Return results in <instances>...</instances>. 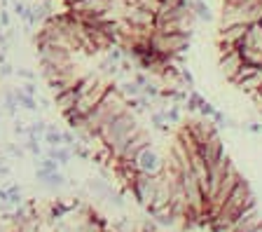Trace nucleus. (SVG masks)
<instances>
[{"mask_svg": "<svg viewBox=\"0 0 262 232\" xmlns=\"http://www.w3.org/2000/svg\"><path fill=\"white\" fill-rule=\"evenodd\" d=\"M141 129V124H138L136 120V113H131L129 108H126L124 113H120L117 117H113L110 122H105L103 127L98 129V141L105 145V148L113 153V157L117 160L122 155V150H124V145L131 141V136Z\"/></svg>", "mask_w": 262, "mask_h": 232, "instance_id": "nucleus-1", "label": "nucleus"}, {"mask_svg": "<svg viewBox=\"0 0 262 232\" xmlns=\"http://www.w3.org/2000/svg\"><path fill=\"white\" fill-rule=\"evenodd\" d=\"M251 204H255V197H253L251 188H248V183L241 178V181L236 183V188L232 190V195L225 199V204L220 206V211L213 216L211 221H208L211 230H213V232L225 230V227H227L229 223L234 221V218L246 209V206H251Z\"/></svg>", "mask_w": 262, "mask_h": 232, "instance_id": "nucleus-2", "label": "nucleus"}, {"mask_svg": "<svg viewBox=\"0 0 262 232\" xmlns=\"http://www.w3.org/2000/svg\"><path fill=\"white\" fill-rule=\"evenodd\" d=\"M157 185H159V176H147V174H138V176L134 178V183L129 185V190H131V195H134V199H136V204L145 209V206L155 199Z\"/></svg>", "mask_w": 262, "mask_h": 232, "instance_id": "nucleus-3", "label": "nucleus"}, {"mask_svg": "<svg viewBox=\"0 0 262 232\" xmlns=\"http://www.w3.org/2000/svg\"><path fill=\"white\" fill-rule=\"evenodd\" d=\"M164 164H166V160L152 145H145L134 160V166L138 169V174H147V176H159L164 172Z\"/></svg>", "mask_w": 262, "mask_h": 232, "instance_id": "nucleus-4", "label": "nucleus"}, {"mask_svg": "<svg viewBox=\"0 0 262 232\" xmlns=\"http://www.w3.org/2000/svg\"><path fill=\"white\" fill-rule=\"evenodd\" d=\"M66 7H68L71 14H80V17H98V14L113 10L115 0H73V3H68Z\"/></svg>", "mask_w": 262, "mask_h": 232, "instance_id": "nucleus-5", "label": "nucleus"}, {"mask_svg": "<svg viewBox=\"0 0 262 232\" xmlns=\"http://www.w3.org/2000/svg\"><path fill=\"white\" fill-rule=\"evenodd\" d=\"M257 225H262V214H260V209H257V204H251V206H246L234 221L220 232H251L253 227H257Z\"/></svg>", "mask_w": 262, "mask_h": 232, "instance_id": "nucleus-6", "label": "nucleus"}, {"mask_svg": "<svg viewBox=\"0 0 262 232\" xmlns=\"http://www.w3.org/2000/svg\"><path fill=\"white\" fill-rule=\"evenodd\" d=\"M246 31H248V24H229V26H223L218 40H220V54L229 50H236L244 40Z\"/></svg>", "mask_w": 262, "mask_h": 232, "instance_id": "nucleus-7", "label": "nucleus"}, {"mask_svg": "<svg viewBox=\"0 0 262 232\" xmlns=\"http://www.w3.org/2000/svg\"><path fill=\"white\" fill-rule=\"evenodd\" d=\"M110 89V85L105 82V80H98L96 85H94V89L92 92H87L84 96H80L77 99V103H75V111L77 113H82V115H89V113L96 108L98 103H101V99L105 96V92Z\"/></svg>", "mask_w": 262, "mask_h": 232, "instance_id": "nucleus-8", "label": "nucleus"}, {"mask_svg": "<svg viewBox=\"0 0 262 232\" xmlns=\"http://www.w3.org/2000/svg\"><path fill=\"white\" fill-rule=\"evenodd\" d=\"M122 24H126L131 28H155V12L129 5L122 14Z\"/></svg>", "mask_w": 262, "mask_h": 232, "instance_id": "nucleus-9", "label": "nucleus"}, {"mask_svg": "<svg viewBox=\"0 0 262 232\" xmlns=\"http://www.w3.org/2000/svg\"><path fill=\"white\" fill-rule=\"evenodd\" d=\"M152 141H150V136H147L143 129H138L134 136H131V141L124 145V150H122V155L117 157L120 162H124V164H134V160H136V155L141 153L145 145H150Z\"/></svg>", "mask_w": 262, "mask_h": 232, "instance_id": "nucleus-10", "label": "nucleus"}, {"mask_svg": "<svg viewBox=\"0 0 262 232\" xmlns=\"http://www.w3.org/2000/svg\"><path fill=\"white\" fill-rule=\"evenodd\" d=\"M241 66H244V56H241L239 47H236V50L225 52V54H220V71H223V75L227 77V80H232Z\"/></svg>", "mask_w": 262, "mask_h": 232, "instance_id": "nucleus-11", "label": "nucleus"}, {"mask_svg": "<svg viewBox=\"0 0 262 232\" xmlns=\"http://www.w3.org/2000/svg\"><path fill=\"white\" fill-rule=\"evenodd\" d=\"M239 47H255V50H262V22L248 24V31H246Z\"/></svg>", "mask_w": 262, "mask_h": 232, "instance_id": "nucleus-12", "label": "nucleus"}, {"mask_svg": "<svg viewBox=\"0 0 262 232\" xmlns=\"http://www.w3.org/2000/svg\"><path fill=\"white\" fill-rule=\"evenodd\" d=\"M47 157H52V160H56L61 166H66V164H71L73 153H71V148H66V145H49Z\"/></svg>", "mask_w": 262, "mask_h": 232, "instance_id": "nucleus-13", "label": "nucleus"}, {"mask_svg": "<svg viewBox=\"0 0 262 232\" xmlns=\"http://www.w3.org/2000/svg\"><path fill=\"white\" fill-rule=\"evenodd\" d=\"M77 103V96H75V89H68V92H63V94H59V96H54V106L59 108L61 113H66V111H71L73 106Z\"/></svg>", "mask_w": 262, "mask_h": 232, "instance_id": "nucleus-14", "label": "nucleus"}, {"mask_svg": "<svg viewBox=\"0 0 262 232\" xmlns=\"http://www.w3.org/2000/svg\"><path fill=\"white\" fill-rule=\"evenodd\" d=\"M239 52H241V56H244V64L262 68V50H255V47H239Z\"/></svg>", "mask_w": 262, "mask_h": 232, "instance_id": "nucleus-15", "label": "nucleus"}, {"mask_svg": "<svg viewBox=\"0 0 262 232\" xmlns=\"http://www.w3.org/2000/svg\"><path fill=\"white\" fill-rule=\"evenodd\" d=\"M87 188L92 190L94 195H98V197H108V195L113 193L110 183L108 181H101V178H89V181H87Z\"/></svg>", "mask_w": 262, "mask_h": 232, "instance_id": "nucleus-16", "label": "nucleus"}, {"mask_svg": "<svg viewBox=\"0 0 262 232\" xmlns=\"http://www.w3.org/2000/svg\"><path fill=\"white\" fill-rule=\"evenodd\" d=\"M16 101H19V106H21V108H26V111L38 113V96L26 94L24 89H16Z\"/></svg>", "mask_w": 262, "mask_h": 232, "instance_id": "nucleus-17", "label": "nucleus"}, {"mask_svg": "<svg viewBox=\"0 0 262 232\" xmlns=\"http://www.w3.org/2000/svg\"><path fill=\"white\" fill-rule=\"evenodd\" d=\"M115 87H117V92H120L124 99H134V96L141 94V85H136L131 77L129 80H124V82H120V85H115Z\"/></svg>", "mask_w": 262, "mask_h": 232, "instance_id": "nucleus-18", "label": "nucleus"}, {"mask_svg": "<svg viewBox=\"0 0 262 232\" xmlns=\"http://www.w3.org/2000/svg\"><path fill=\"white\" fill-rule=\"evenodd\" d=\"M42 185L47 190H61V188H66V185H68V178H66L63 174H61V169H59V172L49 174L47 181H42Z\"/></svg>", "mask_w": 262, "mask_h": 232, "instance_id": "nucleus-19", "label": "nucleus"}, {"mask_svg": "<svg viewBox=\"0 0 262 232\" xmlns=\"http://www.w3.org/2000/svg\"><path fill=\"white\" fill-rule=\"evenodd\" d=\"M239 87H241V89H244V92H251V94H255L257 89H260V87H262V68H260V71H257V73H255V75H251V77H246V80H244V82H241V85H239Z\"/></svg>", "mask_w": 262, "mask_h": 232, "instance_id": "nucleus-20", "label": "nucleus"}, {"mask_svg": "<svg viewBox=\"0 0 262 232\" xmlns=\"http://www.w3.org/2000/svg\"><path fill=\"white\" fill-rule=\"evenodd\" d=\"M98 73L117 77V73H120V64H117V61H113L108 54H105L103 59H101V64H98Z\"/></svg>", "mask_w": 262, "mask_h": 232, "instance_id": "nucleus-21", "label": "nucleus"}, {"mask_svg": "<svg viewBox=\"0 0 262 232\" xmlns=\"http://www.w3.org/2000/svg\"><path fill=\"white\" fill-rule=\"evenodd\" d=\"M257 71H260V68H257V66H251V64H244V66H241V68H239V71H236V75H234V77H232V82H234V85H236V87H239V85H241V82H244L246 77H251V75H255V73H257Z\"/></svg>", "mask_w": 262, "mask_h": 232, "instance_id": "nucleus-22", "label": "nucleus"}, {"mask_svg": "<svg viewBox=\"0 0 262 232\" xmlns=\"http://www.w3.org/2000/svg\"><path fill=\"white\" fill-rule=\"evenodd\" d=\"M42 138L47 145H63V136H61V132L54 127V124H47V132H45Z\"/></svg>", "mask_w": 262, "mask_h": 232, "instance_id": "nucleus-23", "label": "nucleus"}, {"mask_svg": "<svg viewBox=\"0 0 262 232\" xmlns=\"http://www.w3.org/2000/svg\"><path fill=\"white\" fill-rule=\"evenodd\" d=\"M16 106H19V101H16V89H5V113L10 117H16Z\"/></svg>", "mask_w": 262, "mask_h": 232, "instance_id": "nucleus-24", "label": "nucleus"}, {"mask_svg": "<svg viewBox=\"0 0 262 232\" xmlns=\"http://www.w3.org/2000/svg\"><path fill=\"white\" fill-rule=\"evenodd\" d=\"M113 230L115 232H136V227H134V221H131L129 216H122L120 221L113 223Z\"/></svg>", "mask_w": 262, "mask_h": 232, "instance_id": "nucleus-25", "label": "nucleus"}, {"mask_svg": "<svg viewBox=\"0 0 262 232\" xmlns=\"http://www.w3.org/2000/svg\"><path fill=\"white\" fill-rule=\"evenodd\" d=\"M152 124H155V129H159V132H169V120H166V113H164V111L152 113Z\"/></svg>", "mask_w": 262, "mask_h": 232, "instance_id": "nucleus-26", "label": "nucleus"}, {"mask_svg": "<svg viewBox=\"0 0 262 232\" xmlns=\"http://www.w3.org/2000/svg\"><path fill=\"white\" fill-rule=\"evenodd\" d=\"M45 132H47V124H45L42 120H35L31 127H28V134H26V136H38V138H42Z\"/></svg>", "mask_w": 262, "mask_h": 232, "instance_id": "nucleus-27", "label": "nucleus"}, {"mask_svg": "<svg viewBox=\"0 0 262 232\" xmlns=\"http://www.w3.org/2000/svg\"><path fill=\"white\" fill-rule=\"evenodd\" d=\"M26 150H28V153H33L35 157H40V155H42V145H40V138H38V136H28Z\"/></svg>", "mask_w": 262, "mask_h": 232, "instance_id": "nucleus-28", "label": "nucleus"}, {"mask_svg": "<svg viewBox=\"0 0 262 232\" xmlns=\"http://www.w3.org/2000/svg\"><path fill=\"white\" fill-rule=\"evenodd\" d=\"M40 166H42V169H47L49 174H54V172H59V169H61V164L56 160H52V157H42Z\"/></svg>", "mask_w": 262, "mask_h": 232, "instance_id": "nucleus-29", "label": "nucleus"}, {"mask_svg": "<svg viewBox=\"0 0 262 232\" xmlns=\"http://www.w3.org/2000/svg\"><path fill=\"white\" fill-rule=\"evenodd\" d=\"M105 199H108V202H110L113 206H117V209H124V197H122L120 193H110Z\"/></svg>", "mask_w": 262, "mask_h": 232, "instance_id": "nucleus-30", "label": "nucleus"}, {"mask_svg": "<svg viewBox=\"0 0 262 232\" xmlns=\"http://www.w3.org/2000/svg\"><path fill=\"white\" fill-rule=\"evenodd\" d=\"M73 150H75V155L80 157V160H92V153H89V148H84V145L75 143L73 145Z\"/></svg>", "mask_w": 262, "mask_h": 232, "instance_id": "nucleus-31", "label": "nucleus"}, {"mask_svg": "<svg viewBox=\"0 0 262 232\" xmlns=\"http://www.w3.org/2000/svg\"><path fill=\"white\" fill-rule=\"evenodd\" d=\"M12 132H14L16 136H26V134H28V127L24 124L21 120H14V127H12Z\"/></svg>", "mask_w": 262, "mask_h": 232, "instance_id": "nucleus-32", "label": "nucleus"}, {"mask_svg": "<svg viewBox=\"0 0 262 232\" xmlns=\"http://www.w3.org/2000/svg\"><path fill=\"white\" fill-rule=\"evenodd\" d=\"M61 136H63V145H68V148H73L77 143V136L73 132H61Z\"/></svg>", "mask_w": 262, "mask_h": 232, "instance_id": "nucleus-33", "label": "nucleus"}, {"mask_svg": "<svg viewBox=\"0 0 262 232\" xmlns=\"http://www.w3.org/2000/svg\"><path fill=\"white\" fill-rule=\"evenodd\" d=\"M5 153L10 155V157H21L24 150L19 148V145H14V143H7V145H5Z\"/></svg>", "mask_w": 262, "mask_h": 232, "instance_id": "nucleus-34", "label": "nucleus"}, {"mask_svg": "<svg viewBox=\"0 0 262 232\" xmlns=\"http://www.w3.org/2000/svg\"><path fill=\"white\" fill-rule=\"evenodd\" d=\"M0 26L3 28H12V17L7 10H0Z\"/></svg>", "mask_w": 262, "mask_h": 232, "instance_id": "nucleus-35", "label": "nucleus"}, {"mask_svg": "<svg viewBox=\"0 0 262 232\" xmlns=\"http://www.w3.org/2000/svg\"><path fill=\"white\" fill-rule=\"evenodd\" d=\"M196 111L202 113L204 117H213V113H215V111H213V106H211V103H206V101H202V106H199Z\"/></svg>", "mask_w": 262, "mask_h": 232, "instance_id": "nucleus-36", "label": "nucleus"}, {"mask_svg": "<svg viewBox=\"0 0 262 232\" xmlns=\"http://www.w3.org/2000/svg\"><path fill=\"white\" fill-rule=\"evenodd\" d=\"M21 89L26 92V94L38 96V87H35V82H33V80H26V85H21Z\"/></svg>", "mask_w": 262, "mask_h": 232, "instance_id": "nucleus-37", "label": "nucleus"}, {"mask_svg": "<svg viewBox=\"0 0 262 232\" xmlns=\"http://www.w3.org/2000/svg\"><path fill=\"white\" fill-rule=\"evenodd\" d=\"M14 73H16L19 77H24V80H35V73L28 71V68H16Z\"/></svg>", "mask_w": 262, "mask_h": 232, "instance_id": "nucleus-38", "label": "nucleus"}, {"mask_svg": "<svg viewBox=\"0 0 262 232\" xmlns=\"http://www.w3.org/2000/svg\"><path fill=\"white\" fill-rule=\"evenodd\" d=\"M10 75H14V68L10 66V64H0V77H10Z\"/></svg>", "mask_w": 262, "mask_h": 232, "instance_id": "nucleus-39", "label": "nucleus"}, {"mask_svg": "<svg viewBox=\"0 0 262 232\" xmlns=\"http://www.w3.org/2000/svg\"><path fill=\"white\" fill-rule=\"evenodd\" d=\"M131 80H134V82H136V85H141V87H143V85H147V82H150V80H147V75H145V73H136V75L131 77Z\"/></svg>", "mask_w": 262, "mask_h": 232, "instance_id": "nucleus-40", "label": "nucleus"}, {"mask_svg": "<svg viewBox=\"0 0 262 232\" xmlns=\"http://www.w3.org/2000/svg\"><path fill=\"white\" fill-rule=\"evenodd\" d=\"M183 0H159V7H178Z\"/></svg>", "mask_w": 262, "mask_h": 232, "instance_id": "nucleus-41", "label": "nucleus"}, {"mask_svg": "<svg viewBox=\"0 0 262 232\" xmlns=\"http://www.w3.org/2000/svg\"><path fill=\"white\" fill-rule=\"evenodd\" d=\"M38 103H40V108H45V111H47V108H52V101H49L47 96H40L38 94Z\"/></svg>", "mask_w": 262, "mask_h": 232, "instance_id": "nucleus-42", "label": "nucleus"}, {"mask_svg": "<svg viewBox=\"0 0 262 232\" xmlns=\"http://www.w3.org/2000/svg\"><path fill=\"white\" fill-rule=\"evenodd\" d=\"M0 176H12V169H10V164H5V162H0Z\"/></svg>", "mask_w": 262, "mask_h": 232, "instance_id": "nucleus-43", "label": "nucleus"}, {"mask_svg": "<svg viewBox=\"0 0 262 232\" xmlns=\"http://www.w3.org/2000/svg\"><path fill=\"white\" fill-rule=\"evenodd\" d=\"M251 232H262V225H257V227H253Z\"/></svg>", "mask_w": 262, "mask_h": 232, "instance_id": "nucleus-44", "label": "nucleus"}, {"mask_svg": "<svg viewBox=\"0 0 262 232\" xmlns=\"http://www.w3.org/2000/svg\"><path fill=\"white\" fill-rule=\"evenodd\" d=\"M0 162H3V157H0Z\"/></svg>", "mask_w": 262, "mask_h": 232, "instance_id": "nucleus-45", "label": "nucleus"}]
</instances>
